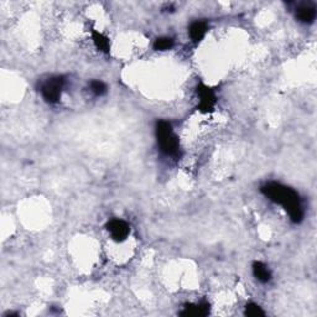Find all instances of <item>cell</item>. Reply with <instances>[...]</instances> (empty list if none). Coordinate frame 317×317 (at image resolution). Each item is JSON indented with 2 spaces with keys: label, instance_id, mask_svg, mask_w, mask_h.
<instances>
[{
  "label": "cell",
  "instance_id": "obj_1",
  "mask_svg": "<svg viewBox=\"0 0 317 317\" xmlns=\"http://www.w3.org/2000/svg\"><path fill=\"white\" fill-rule=\"evenodd\" d=\"M262 194L274 203L284 207L285 211L289 213L290 219L294 223H300L304 218V209H302L301 199L299 194L291 187L277 182H269L262 186Z\"/></svg>",
  "mask_w": 317,
  "mask_h": 317
},
{
  "label": "cell",
  "instance_id": "obj_2",
  "mask_svg": "<svg viewBox=\"0 0 317 317\" xmlns=\"http://www.w3.org/2000/svg\"><path fill=\"white\" fill-rule=\"evenodd\" d=\"M156 139L160 150L167 156H175L179 153L180 141L172 131V126L169 121L160 120L156 123Z\"/></svg>",
  "mask_w": 317,
  "mask_h": 317
},
{
  "label": "cell",
  "instance_id": "obj_3",
  "mask_svg": "<svg viewBox=\"0 0 317 317\" xmlns=\"http://www.w3.org/2000/svg\"><path fill=\"white\" fill-rule=\"evenodd\" d=\"M63 84H65V79L61 76L57 77H52L48 79L45 84H43L42 89V97L47 103H57L58 99L61 98V93H62Z\"/></svg>",
  "mask_w": 317,
  "mask_h": 317
},
{
  "label": "cell",
  "instance_id": "obj_4",
  "mask_svg": "<svg viewBox=\"0 0 317 317\" xmlns=\"http://www.w3.org/2000/svg\"><path fill=\"white\" fill-rule=\"evenodd\" d=\"M107 229L111 233L112 239L117 243H121L130 234V227L123 219H112L107 223Z\"/></svg>",
  "mask_w": 317,
  "mask_h": 317
},
{
  "label": "cell",
  "instance_id": "obj_5",
  "mask_svg": "<svg viewBox=\"0 0 317 317\" xmlns=\"http://www.w3.org/2000/svg\"><path fill=\"white\" fill-rule=\"evenodd\" d=\"M197 96H198L199 99V111L203 112V113L213 111L214 104H216V96H214V92L209 87H207L203 83H199L197 86Z\"/></svg>",
  "mask_w": 317,
  "mask_h": 317
},
{
  "label": "cell",
  "instance_id": "obj_6",
  "mask_svg": "<svg viewBox=\"0 0 317 317\" xmlns=\"http://www.w3.org/2000/svg\"><path fill=\"white\" fill-rule=\"evenodd\" d=\"M209 314V304L208 302H201L198 305L189 304L185 306L184 311L181 312V316L186 317H203Z\"/></svg>",
  "mask_w": 317,
  "mask_h": 317
},
{
  "label": "cell",
  "instance_id": "obj_7",
  "mask_svg": "<svg viewBox=\"0 0 317 317\" xmlns=\"http://www.w3.org/2000/svg\"><path fill=\"white\" fill-rule=\"evenodd\" d=\"M189 33L194 42H199L207 33V24L204 21H195L190 25Z\"/></svg>",
  "mask_w": 317,
  "mask_h": 317
},
{
  "label": "cell",
  "instance_id": "obj_8",
  "mask_svg": "<svg viewBox=\"0 0 317 317\" xmlns=\"http://www.w3.org/2000/svg\"><path fill=\"white\" fill-rule=\"evenodd\" d=\"M253 274L263 284H267L272 279V274H270L269 269L262 262H254V264H253Z\"/></svg>",
  "mask_w": 317,
  "mask_h": 317
},
{
  "label": "cell",
  "instance_id": "obj_9",
  "mask_svg": "<svg viewBox=\"0 0 317 317\" xmlns=\"http://www.w3.org/2000/svg\"><path fill=\"white\" fill-rule=\"evenodd\" d=\"M296 18L299 19L301 23L311 24L314 23L315 18H316V10H315L314 6H309V5L300 6V8L296 10Z\"/></svg>",
  "mask_w": 317,
  "mask_h": 317
},
{
  "label": "cell",
  "instance_id": "obj_10",
  "mask_svg": "<svg viewBox=\"0 0 317 317\" xmlns=\"http://www.w3.org/2000/svg\"><path fill=\"white\" fill-rule=\"evenodd\" d=\"M92 39H93V42L96 47L98 48V51L104 53L109 52L111 43H109V39L106 35H103V34L97 30H92Z\"/></svg>",
  "mask_w": 317,
  "mask_h": 317
},
{
  "label": "cell",
  "instance_id": "obj_11",
  "mask_svg": "<svg viewBox=\"0 0 317 317\" xmlns=\"http://www.w3.org/2000/svg\"><path fill=\"white\" fill-rule=\"evenodd\" d=\"M172 46H174V40H172L171 38H166V36H164V38H158L155 40V42H154V48H155L156 51L170 50Z\"/></svg>",
  "mask_w": 317,
  "mask_h": 317
},
{
  "label": "cell",
  "instance_id": "obj_12",
  "mask_svg": "<svg viewBox=\"0 0 317 317\" xmlns=\"http://www.w3.org/2000/svg\"><path fill=\"white\" fill-rule=\"evenodd\" d=\"M245 315L249 317H259L264 316V311L262 310V307L252 302V304H248L245 306Z\"/></svg>",
  "mask_w": 317,
  "mask_h": 317
},
{
  "label": "cell",
  "instance_id": "obj_13",
  "mask_svg": "<svg viewBox=\"0 0 317 317\" xmlns=\"http://www.w3.org/2000/svg\"><path fill=\"white\" fill-rule=\"evenodd\" d=\"M91 91L93 92L96 96L101 97L107 92V86L101 81H92L91 82Z\"/></svg>",
  "mask_w": 317,
  "mask_h": 317
}]
</instances>
